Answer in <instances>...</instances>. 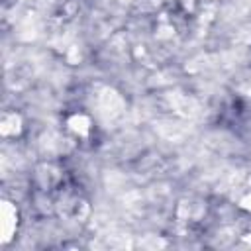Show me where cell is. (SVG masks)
<instances>
[{
    "instance_id": "1",
    "label": "cell",
    "mask_w": 251,
    "mask_h": 251,
    "mask_svg": "<svg viewBox=\"0 0 251 251\" xmlns=\"http://www.w3.org/2000/svg\"><path fill=\"white\" fill-rule=\"evenodd\" d=\"M16 224H18V212L16 206L8 200L2 202L0 206V233H2V243H8L16 231Z\"/></svg>"
},
{
    "instance_id": "2",
    "label": "cell",
    "mask_w": 251,
    "mask_h": 251,
    "mask_svg": "<svg viewBox=\"0 0 251 251\" xmlns=\"http://www.w3.org/2000/svg\"><path fill=\"white\" fill-rule=\"evenodd\" d=\"M122 108H124V100H122V96H120L116 90L106 88V90L100 94V112H102L104 116L114 118V116H118V114L122 112Z\"/></svg>"
},
{
    "instance_id": "3",
    "label": "cell",
    "mask_w": 251,
    "mask_h": 251,
    "mask_svg": "<svg viewBox=\"0 0 251 251\" xmlns=\"http://www.w3.org/2000/svg\"><path fill=\"white\" fill-rule=\"evenodd\" d=\"M69 127H71L75 133H78V135H86L88 129H90V120H88L86 116H82V114L73 116V118L69 120Z\"/></svg>"
},
{
    "instance_id": "4",
    "label": "cell",
    "mask_w": 251,
    "mask_h": 251,
    "mask_svg": "<svg viewBox=\"0 0 251 251\" xmlns=\"http://www.w3.org/2000/svg\"><path fill=\"white\" fill-rule=\"evenodd\" d=\"M0 131H2V135H14V133H18L20 131V118L16 114L6 116L4 122H2V126H0Z\"/></svg>"
},
{
    "instance_id": "5",
    "label": "cell",
    "mask_w": 251,
    "mask_h": 251,
    "mask_svg": "<svg viewBox=\"0 0 251 251\" xmlns=\"http://www.w3.org/2000/svg\"><path fill=\"white\" fill-rule=\"evenodd\" d=\"M139 245L141 247H153V249H157V247H165V241L159 239V237H145L143 241H139Z\"/></svg>"
},
{
    "instance_id": "6",
    "label": "cell",
    "mask_w": 251,
    "mask_h": 251,
    "mask_svg": "<svg viewBox=\"0 0 251 251\" xmlns=\"http://www.w3.org/2000/svg\"><path fill=\"white\" fill-rule=\"evenodd\" d=\"M241 208H245V210L251 212V194H247L245 198H241Z\"/></svg>"
}]
</instances>
